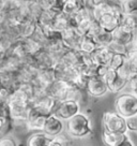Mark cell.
Returning <instances> with one entry per match:
<instances>
[{"mask_svg": "<svg viewBox=\"0 0 137 146\" xmlns=\"http://www.w3.org/2000/svg\"><path fill=\"white\" fill-rule=\"evenodd\" d=\"M67 133L74 139H84L93 132L90 118L84 113H78L71 119L67 120Z\"/></svg>", "mask_w": 137, "mask_h": 146, "instance_id": "6da1fadb", "label": "cell"}, {"mask_svg": "<svg viewBox=\"0 0 137 146\" xmlns=\"http://www.w3.org/2000/svg\"><path fill=\"white\" fill-rule=\"evenodd\" d=\"M48 146H68V142L67 137L60 134L58 137H50V141L48 143Z\"/></svg>", "mask_w": 137, "mask_h": 146, "instance_id": "d4e9b609", "label": "cell"}, {"mask_svg": "<svg viewBox=\"0 0 137 146\" xmlns=\"http://www.w3.org/2000/svg\"><path fill=\"white\" fill-rule=\"evenodd\" d=\"M85 7H87V0H65L62 12L70 16H74Z\"/></svg>", "mask_w": 137, "mask_h": 146, "instance_id": "5bb4252c", "label": "cell"}, {"mask_svg": "<svg viewBox=\"0 0 137 146\" xmlns=\"http://www.w3.org/2000/svg\"><path fill=\"white\" fill-rule=\"evenodd\" d=\"M80 113V102L75 100H64L58 102L54 114L62 120H68Z\"/></svg>", "mask_w": 137, "mask_h": 146, "instance_id": "277c9868", "label": "cell"}, {"mask_svg": "<svg viewBox=\"0 0 137 146\" xmlns=\"http://www.w3.org/2000/svg\"><path fill=\"white\" fill-rule=\"evenodd\" d=\"M72 86H73V83L64 81V80H56L48 87L47 92L53 98H55L56 100L60 102V101H64L68 99V95Z\"/></svg>", "mask_w": 137, "mask_h": 146, "instance_id": "8992f818", "label": "cell"}, {"mask_svg": "<svg viewBox=\"0 0 137 146\" xmlns=\"http://www.w3.org/2000/svg\"><path fill=\"white\" fill-rule=\"evenodd\" d=\"M118 72L122 78H125V80H128V81H130L133 76H135V75L137 74V71L135 70V68L133 67L132 64L128 62V59H126V61H125V64L119 69Z\"/></svg>", "mask_w": 137, "mask_h": 146, "instance_id": "d6986e66", "label": "cell"}, {"mask_svg": "<svg viewBox=\"0 0 137 146\" xmlns=\"http://www.w3.org/2000/svg\"><path fill=\"white\" fill-rule=\"evenodd\" d=\"M89 5L91 8L101 7V5H121L119 0H89Z\"/></svg>", "mask_w": 137, "mask_h": 146, "instance_id": "603a6c76", "label": "cell"}, {"mask_svg": "<svg viewBox=\"0 0 137 146\" xmlns=\"http://www.w3.org/2000/svg\"><path fill=\"white\" fill-rule=\"evenodd\" d=\"M108 70H109V66H96V75L104 78V76L108 72Z\"/></svg>", "mask_w": 137, "mask_h": 146, "instance_id": "f1b7e54d", "label": "cell"}, {"mask_svg": "<svg viewBox=\"0 0 137 146\" xmlns=\"http://www.w3.org/2000/svg\"><path fill=\"white\" fill-rule=\"evenodd\" d=\"M119 1H122V0H119Z\"/></svg>", "mask_w": 137, "mask_h": 146, "instance_id": "d6a6232c", "label": "cell"}, {"mask_svg": "<svg viewBox=\"0 0 137 146\" xmlns=\"http://www.w3.org/2000/svg\"><path fill=\"white\" fill-rule=\"evenodd\" d=\"M126 59L137 71V50L131 48V50H128V54H126Z\"/></svg>", "mask_w": 137, "mask_h": 146, "instance_id": "4316f807", "label": "cell"}, {"mask_svg": "<svg viewBox=\"0 0 137 146\" xmlns=\"http://www.w3.org/2000/svg\"><path fill=\"white\" fill-rule=\"evenodd\" d=\"M104 80L107 84L109 92H113V94H119L128 84V80L122 78L119 74L118 70H115L110 67L107 74L104 76Z\"/></svg>", "mask_w": 137, "mask_h": 146, "instance_id": "5b68a950", "label": "cell"}, {"mask_svg": "<svg viewBox=\"0 0 137 146\" xmlns=\"http://www.w3.org/2000/svg\"><path fill=\"white\" fill-rule=\"evenodd\" d=\"M121 7L124 14H128L137 11V0H122Z\"/></svg>", "mask_w": 137, "mask_h": 146, "instance_id": "7402d4cb", "label": "cell"}, {"mask_svg": "<svg viewBox=\"0 0 137 146\" xmlns=\"http://www.w3.org/2000/svg\"><path fill=\"white\" fill-rule=\"evenodd\" d=\"M128 137V133L123 132H109L104 130L102 133V140L107 146H119Z\"/></svg>", "mask_w": 137, "mask_h": 146, "instance_id": "4fadbf2b", "label": "cell"}, {"mask_svg": "<svg viewBox=\"0 0 137 146\" xmlns=\"http://www.w3.org/2000/svg\"><path fill=\"white\" fill-rule=\"evenodd\" d=\"M128 86L131 88V92L137 96V74L128 81Z\"/></svg>", "mask_w": 137, "mask_h": 146, "instance_id": "f546056e", "label": "cell"}, {"mask_svg": "<svg viewBox=\"0 0 137 146\" xmlns=\"http://www.w3.org/2000/svg\"><path fill=\"white\" fill-rule=\"evenodd\" d=\"M102 125L106 131L109 132H123L128 133V126H126V118L118 112H104L102 117Z\"/></svg>", "mask_w": 137, "mask_h": 146, "instance_id": "3957f363", "label": "cell"}, {"mask_svg": "<svg viewBox=\"0 0 137 146\" xmlns=\"http://www.w3.org/2000/svg\"><path fill=\"white\" fill-rule=\"evenodd\" d=\"M126 126L128 131L137 132V116H133L130 118H126Z\"/></svg>", "mask_w": 137, "mask_h": 146, "instance_id": "83f0119b", "label": "cell"}, {"mask_svg": "<svg viewBox=\"0 0 137 146\" xmlns=\"http://www.w3.org/2000/svg\"><path fill=\"white\" fill-rule=\"evenodd\" d=\"M96 43L99 46H109L111 42L114 41V36H113V32L106 31L104 29H102L96 36H93Z\"/></svg>", "mask_w": 137, "mask_h": 146, "instance_id": "ac0fdd59", "label": "cell"}, {"mask_svg": "<svg viewBox=\"0 0 137 146\" xmlns=\"http://www.w3.org/2000/svg\"><path fill=\"white\" fill-rule=\"evenodd\" d=\"M97 47H99V44L96 43L93 36L89 35H82L79 46H78V50L86 53V54H91Z\"/></svg>", "mask_w": 137, "mask_h": 146, "instance_id": "9a60e30c", "label": "cell"}, {"mask_svg": "<svg viewBox=\"0 0 137 146\" xmlns=\"http://www.w3.org/2000/svg\"><path fill=\"white\" fill-rule=\"evenodd\" d=\"M44 133H46L49 137H58L62 134L64 131V123L61 118H59L57 115L51 114L49 115L45 121V125L42 130Z\"/></svg>", "mask_w": 137, "mask_h": 146, "instance_id": "52a82bcc", "label": "cell"}, {"mask_svg": "<svg viewBox=\"0 0 137 146\" xmlns=\"http://www.w3.org/2000/svg\"><path fill=\"white\" fill-rule=\"evenodd\" d=\"M50 137L43 131L34 132L27 141V146H48Z\"/></svg>", "mask_w": 137, "mask_h": 146, "instance_id": "2e32d148", "label": "cell"}, {"mask_svg": "<svg viewBox=\"0 0 137 146\" xmlns=\"http://www.w3.org/2000/svg\"><path fill=\"white\" fill-rule=\"evenodd\" d=\"M48 116L49 115L44 114L43 112H41V111H39V110L32 106L31 111L29 113V117H28L27 121H26L27 128L29 130H32V131H42Z\"/></svg>", "mask_w": 137, "mask_h": 146, "instance_id": "9c48e42d", "label": "cell"}, {"mask_svg": "<svg viewBox=\"0 0 137 146\" xmlns=\"http://www.w3.org/2000/svg\"><path fill=\"white\" fill-rule=\"evenodd\" d=\"M82 33L76 27H71L62 31V42L68 50H78Z\"/></svg>", "mask_w": 137, "mask_h": 146, "instance_id": "30bf717a", "label": "cell"}, {"mask_svg": "<svg viewBox=\"0 0 137 146\" xmlns=\"http://www.w3.org/2000/svg\"><path fill=\"white\" fill-rule=\"evenodd\" d=\"M44 10H53L55 12H62L64 0H36Z\"/></svg>", "mask_w": 137, "mask_h": 146, "instance_id": "e0dca14e", "label": "cell"}, {"mask_svg": "<svg viewBox=\"0 0 137 146\" xmlns=\"http://www.w3.org/2000/svg\"><path fill=\"white\" fill-rule=\"evenodd\" d=\"M136 35V30H133L131 28L126 27L124 25H120L114 32H113V36H114V41L124 44V45H132L133 40Z\"/></svg>", "mask_w": 137, "mask_h": 146, "instance_id": "7c38bea8", "label": "cell"}, {"mask_svg": "<svg viewBox=\"0 0 137 146\" xmlns=\"http://www.w3.org/2000/svg\"><path fill=\"white\" fill-rule=\"evenodd\" d=\"M115 109L124 118L137 116V96L132 92L119 94L115 100Z\"/></svg>", "mask_w": 137, "mask_h": 146, "instance_id": "7a4b0ae2", "label": "cell"}, {"mask_svg": "<svg viewBox=\"0 0 137 146\" xmlns=\"http://www.w3.org/2000/svg\"><path fill=\"white\" fill-rule=\"evenodd\" d=\"M132 50H137V32H136V35H135V38H134V40H133Z\"/></svg>", "mask_w": 137, "mask_h": 146, "instance_id": "1f68e13d", "label": "cell"}, {"mask_svg": "<svg viewBox=\"0 0 137 146\" xmlns=\"http://www.w3.org/2000/svg\"><path fill=\"white\" fill-rule=\"evenodd\" d=\"M119 146H135V145H134V143L132 142V140H131L130 137H128L125 141L122 142Z\"/></svg>", "mask_w": 137, "mask_h": 146, "instance_id": "4dcf8cb0", "label": "cell"}, {"mask_svg": "<svg viewBox=\"0 0 137 146\" xmlns=\"http://www.w3.org/2000/svg\"><path fill=\"white\" fill-rule=\"evenodd\" d=\"M121 25H124L133 30H137V11L128 14H124L123 21H122Z\"/></svg>", "mask_w": 137, "mask_h": 146, "instance_id": "ffe728a7", "label": "cell"}, {"mask_svg": "<svg viewBox=\"0 0 137 146\" xmlns=\"http://www.w3.org/2000/svg\"><path fill=\"white\" fill-rule=\"evenodd\" d=\"M125 61H126V55L117 54V53H115L114 57H113V59H111V61H110L109 67L110 68L115 69V70H119V69L125 64Z\"/></svg>", "mask_w": 137, "mask_h": 146, "instance_id": "44dd1931", "label": "cell"}, {"mask_svg": "<svg viewBox=\"0 0 137 146\" xmlns=\"http://www.w3.org/2000/svg\"><path fill=\"white\" fill-rule=\"evenodd\" d=\"M86 91L91 97L101 98V97L105 96L109 90H108V87H107L105 80L103 78L94 75V76H91L89 78Z\"/></svg>", "mask_w": 137, "mask_h": 146, "instance_id": "ba28073f", "label": "cell"}, {"mask_svg": "<svg viewBox=\"0 0 137 146\" xmlns=\"http://www.w3.org/2000/svg\"><path fill=\"white\" fill-rule=\"evenodd\" d=\"M114 54L109 46H99L90 56L92 61L97 66H109Z\"/></svg>", "mask_w": 137, "mask_h": 146, "instance_id": "8fae6325", "label": "cell"}, {"mask_svg": "<svg viewBox=\"0 0 137 146\" xmlns=\"http://www.w3.org/2000/svg\"><path fill=\"white\" fill-rule=\"evenodd\" d=\"M0 146H17V143L12 135L7 134L5 137H1L0 140Z\"/></svg>", "mask_w": 137, "mask_h": 146, "instance_id": "484cf974", "label": "cell"}, {"mask_svg": "<svg viewBox=\"0 0 137 146\" xmlns=\"http://www.w3.org/2000/svg\"><path fill=\"white\" fill-rule=\"evenodd\" d=\"M109 47L111 48V50L114 53H117V54H124L126 55L128 53V45H124V44H121V43H118L116 41H113L111 44L109 45Z\"/></svg>", "mask_w": 137, "mask_h": 146, "instance_id": "cb8c5ba5", "label": "cell"}]
</instances>
